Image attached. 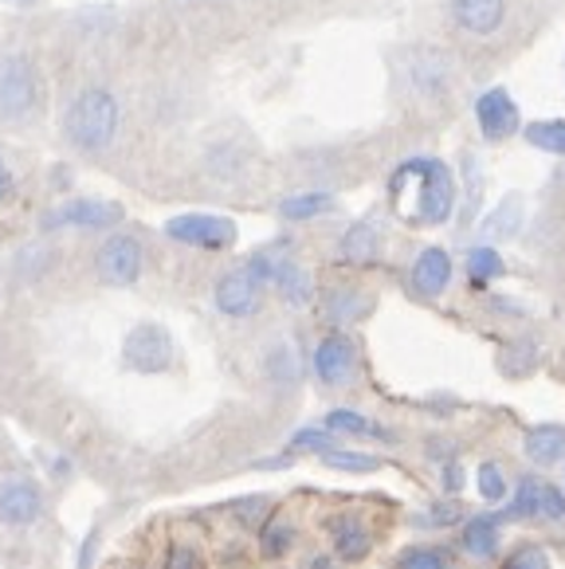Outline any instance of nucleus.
<instances>
[{"label": "nucleus", "instance_id": "nucleus-19", "mask_svg": "<svg viewBox=\"0 0 565 569\" xmlns=\"http://www.w3.org/2000/svg\"><path fill=\"white\" fill-rule=\"evenodd\" d=\"M518 224H523V201L518 197H503L499 209L490 212L487 224H483V236L487 240H507V236L518 232Z\"/></svg>", "mask_w": 565, "mask_h": 569}, {"label": "nucleus", "instance_id": "nucleus-17", "mask_svg": "<svg viewBox=\"0 0 565 569\" xmlns=\"http://www.w3.org/2000/svg\"><path fill=\"white\" fill-rule=\"evenodd\" d=\"M330 535H334V550H338V558L358 561L369 553V530L361 527L354 515H341V519L330 527Z\"/></svg>", "mask_w": 565, "mask_h": 569}, {"label": "nucleus", "instance_id": "nucleus-10", "mask_svg": "<svg viewBox=\"0 0 565 569\" xmlns=\"http://www.w3.org/2000/svg\"><path fill=\"white\" fill-rule=\"evenodd\" d=\"M217 310L228 319H248L259 310V279L248 268L228 271L217 283Z\"/></svg>", "mask_w": 565, "mask_h": 569}, {"label": "nucleus", "instance_id": "nucleus-18", "mask_svg": "<svg viewBox=\"0 0 565 569\" xmlns=\"http://www.w3.org/2000/svg\"><path fill=\"white\" fill-rule=\"evenodd\" d=\"M275 287H279V295L291 302V307H307L310 295H315L310 271H303L299 263H291V260L279 263V271H275Z\"/></svg>", "mask_w": 565, "mask_h": 569}, {"label": "nucleus", "instance_id": "nucleus-31", "mask_svg": "<svg viewBox=\"0 0 565 569\" xmlns=\"http://www.w3.org/2000/svg\"><path fill=\"white\" fill-rule=\"evenodd\" d=\"M503 569H549V553L542 550V546L526 542V546H518L507 561H503Z\"/></svg>", "mask_w": 565, "mask_h": 569}, {"label": "nucleus", "instance_id": "nucleus-13", "mask_svg": "<svg viewBox=\"0 0 565 569\" xmlns=\"http://www.w3.org/2000/svg\"><path fill=\"white\" fill-rule=\"evenodd\" d=\"M122 220V209L115 201H71L48 217V224H71V228H115Z\"/></svg>", "mask_w": 565, "mask_h": 569}, {"label": "nucleus", "instance_id": "nucleus-28", "mask_svg": "<svg viewBox=\"0 0 565 569\" xmlns=\"http://www.w3.org/2000/svg\"><path fill=\"white\" fill-rule=\"evenodd\" d=\"M326 468H338V471H377L381 460L377 456H366V452H346V448H334V452L323 456Z\"/></svg>", "mask_w": 565, "mask_h": 569}, {"label": "nucleus", "instance_id": "nucleus-23", "mask_svg": "<svg viewBox=\"0 0 565 569\" xmlns=\"http://www.w3.org/2000/svg\"><path fill=\"white\" fill-rule=\"evenodd\" d=\"M267 373H271V381H279V386H295L299 381V353H295V346L279 342L271 353H267Z\"/></svg>", "mask_w": 565, "mask_h": 569}, {"label": "nucleus", "instance_id": "nucleus-29", "mask_svg": "<svg viewBox=\"0 0 565 569\" xmlns=\"http://www.w3.org/2000/svg\"><path fill=\"white\" fill-rule=\"evenodd\" d=\"M479 495L487 502H503L507 499V476H503L499 463H479Z\"/></svg>", "mask_w": 565, "mask_h": 569}, {"label": "nucleus", "instance_id": "nucleus-32", "mask_svg": "<svg viewBox=\"0 0 565 569\" xmlns=\"http://www.w3.org/2000/svg\"><path fill=\"white\" fill-rule=\"evenodd\" d=\"M291 448H310V452L326 456L334 452V432L330 428H303V432H295Z\"/></svg>", "mask_w": 565, "mask_h": 569}, {"label": "nucleus", "instance_id": "nucleus-34", "mask_svg": "<svg viewBox=\"0 0 565 569\" xmlns=\"http://www.w3.org/2000/svg\"><path fill=\"white\" fill-rule=\"evenodd\" d=\"M542 515H546V519L565 522V495L557 491L554 483H542Z\"/></svg>", "mask_w": 565, "mask_h": 569}, {"label": "nucleus", "instance_id": "nucleus-14", "mask_svg": "<svg viewBox=\"0 0 565 569\" xmlns=\"http://www.w3.org/2000/svg\"><path fill=\"white\" fill-rule=\"evenodd\" d=\"M523 452L538 468H554L565 460V428L562 425H538L523 436Z\"/></svg>", "mask_w": 565, "mask_h": 569}, {"label": "nucleus", "instance_id": "nucleus-27", "mask_svg": "<svg viewBox=\"0 0 565 569\" xmlns=\"http://www.w3.org/2000/svg\"><path fill=\"white\" fill-rule=\"evenodd\" d=\"M467 271H472L475 283H490V279L503 276V260L495 248H472V256H467Z\"/></svg>", "mask_w": 565, "mask_h": 569}, {"label": "nucleus", "instance_id": "nucleus-37", "mask_svg": "<svg viewBox=\"0 0 565 569\" xmlns=\"http://www.w3.org/2000/svg\"><path fill=\"white\" fill-rule=\"evenodd\" d=\"M459 487H464V468L448 463V468H444V491H459Z\"/></svg>", "mask_w": 565, "mask_h": 569}, {"label": "nucleus", "instance_id": "nucleus-3", "mask_svg": "<svg viewBox=\"0 0 565 569\" xmlns=\"http://www.w3.org/2000/svg\"><path fill=\"white\" fill-rule=\"evenodd\" d=\"M122 358L133 373H166L174 366V338L158 322H141L126 335Z\"/></svg>", "mask_w": 565, "mask_h": 569}, {"label": "nucleus", "instance_id": "nucleus-24", "mask_svg": "<svg viewBox=\"0 0 565 569\" xmlns=\"http://www.w3.org/2000/svg\"><path fill=\"white\" fill-rule=\"evenodd\" d=\"M511 519H534V515H542V479H518V491L515 499H511L507 507Z\"/></svg>", "mask_w": 565, "mask_h": 569}, {"label": "nucleus", "instance_id": "nucleus-8", "mask_svg": "<svg viewBox=\"0 0 565 569\" xmlns=\"http://www.w3.org/2000/svg\"><path fill=\"white\" fill-rule=\"evenodd\" d=\"M475 118H479V130H483L487 142H507L511 134H518V126H523L518 102L511 99V91H503V87L479 94V102H475Z\"/></svg>", "mask_w": 565, "mask_h": 569}, {"label": "nucleus", "instance_id": "nucleus-1", "mask_svg": "<svg viewBox=\"0 0 565 569\" xmlns=\"http://www.w3.org/2000/svg\"><path fill=\"white\" fill-rule=\"evenodd\" d=\"M393 204L413 224H444L456 209V181L452 169L436 158H413L389 177Z\"/></svg>", "mask_w": 565, "mask_h": 569}, {"label": "nucleus", "instance_id": "nucleus-16", "mask_svg": "<svg viewBox=\"0 0 565 569\" xmlns=\"http://www.w3.org/2000/svg\"><path fill=\"white\" fill-rule=\"evenodd\" d=\"M377 251H381V232H377L369 220H361V224H354L346 236H341V260H349V263H374Z\"/></svg>", "mask_w": 565, "mask_h": 569}, {"label": "nucleus", "instance_id": "nucleus-26", "mask_svg": "<svg viewBox=\"0 0 565 569\" xmlns=\"http://www.w3.org/2000/svg\"><path fill=\"white\" fill-rule=\"evenodd\" d=\"M291 542H295V527L287 519H267L264 522V535H259V546H264V553L267 558H279V553H287L291 550Z\"/></svg>", "mask_w": 565, "mask_h": 569}, {"label": "nucleus", "instance_id": "nucleus-22", "mask_svg": "<svg viewBox=\"0 0 565 569\" xmlns=\"http://www.w3.org/2000/svg\"><path fill=\"white\" fill-rule=\"evenodd\" d=\"M334 209V197L330 193H299V197H287V201L279 204V212L287 220H315L323 217V212Z\"/></svg>", "mask_w": 565, "mask_h": 569}, {"label": "nucleus", "instance_id": "nucleus-33", "mask_svg": "<svg viewBox=\"0 0 565 569\" xmlns=\"http://www.w3.org/2000/svg\"><path fill=\"white\" fill-rule=\"evenodd\" d=\"M397 569H448V566H444V553L440 550L416 546V550H408L405 558L397 561Z\"/></svg>", "mask_w": 565, "mask_h": 569}, {"label": "nucleus", "instance_id": "nucleus-25", "mask_svg": "<svg viewBox=\"0 0 565 569\" xmlns=\"http://www.w3.org/2000/svg\"><path fill=\"white\" fill-rule=\"evenodd\" d=\"M326 428H330V432H346V436H389L385 428H377L374 420H366L361 412H349V409L326 412Z\"/></svg>", "mask_w": 565, "mask_h": 569}, {"label": "nucleus", "instance_id": "nucleus-15", "mask_svg": "<svg viewBox=\"0 0 565 569\" xmlns=\"http://www.w3.org/2000/svg\"><path fill=\"white\" fill-rule=\"evenodd\" d=\"M459 546H464V553H472V558H490V553L499 550V522L490 519V515L467 519L464 535H459Z\"/></svg>", "mask_w": 565, "mask_h": 569}, {"label": "nucleus", "instance_id": "nucleus-7", "mask_svg": "<svg viewBox=\"0 0 565 569\" xmlns=\"http://www.w3.org/2000/svg\"><path fill=\"white\" fill-rule=\"evenodd\" d=\"M141 263H146V251H141L138 236H110L99 248V256H95V271H99V279L110 287L138 283Z\"/></svg>", "mask_w": 565, "mask_h": 569}, {"label": "nucleus", "instance_id": "nucleus-21", "mask_svg": "<svg viewBox=\"0 0 565 569\" xmlns=\"http://www.w3.org/2000/svg\"><path fill=\"white\" fill-rule=\"evenodd\" d=\"M369 310V299L361 291H330V299H326V315H330L338 327H346V322H354V319H361Z\"/></svg>", "mask_w": 565, "mask_h": 569}, {"label": "nucleus", "instance_id": "nucleus-2", "mask_svg": "<svg viewBox=\"0 0 565 569\" xmlns=\"http://www.w3.org/2000/svg\"><path fill=\"white\" fill-rule=\"evenodd\" d=\"M63 130L71 138V146H79L87 153H102L118 134V99L110 91H102V87H91V91H83L71 102Z\"/></svg>", "mask_w": 565, "mask_h": 569}, {"label": "nucleus", "instance_id": "nucleus-9", "mask_svg": "<svg viewBox=\"0 0 565 569\" xmlns=\"http://www.w3.org/2000/svg\"><path fill=\"white\" fill-rule=\"evenodd\" d=\"M354 366H358V350H354V342H349L346 335H330L318 342L315 373L323 386H330V389L346 386L349 377H354Z\"/></svg>", "mask_w": 565, "mask_h": 569}, {"label": "nucleus", "instance_id": "nucleus-36", "mask_svg": "<svg viewBox=\"0 0 565 569\" xmlns=\"http://www.w3.org/2000/svg\"><path fill=\"white\" fill-rule=\"evenodd\" d=\"M428 519H433L436 527H448V522L459 519V507H456V502H440V507H433V511H428Z\"/></svg>", "mask_w": 565, "mask_h": 569}, {"label": "nucleus", "instance_id": "nucleus-6", "mask_svg": "<svg viewBox=\"0 0 565 569\" xmlns=\"http://www.w3.org/2000/svg\"><path fill=\"white\" fill-rule=\"evenodd\" d=\"M166 236L177 243H189V248H232L236 243V224L225 217H208V212H185V217H174L166 224Z\"/></svg>", "mask_w": 565, "mask_h": 569}, {"label": "nucleus", "instance_id": "nucleus-12", "mask_svg": "<svg viewBox=\"0 0 565 569\" xmlns=\"http://www.w3.org/2000/svg\"><path fill=\"white\" fill-rule=\"evenodd\" d=\"M452 17L464 32L472 36H490L503 28L507 17V0H452Z\"/></svg>", "mask_w": 565, "mask_h": 569}, {"label": "nucleus", "instance_id": "nucleus-30", "mask_svg": "<svg viewBox=\"0 0 565 569\" xmlns=\"http://www.w3.org/2000/svg\"><path fill=\"white\" fill-rule=\"evenodd\" d=\"M534 346L531 342H511L507 350H503V369H507L511 377H518V373H531L534 369Z\"/></svg>", "mask_w": 565, "mask_h": 569}, {"label": "nucleus", "instance_id": "nucleus-35", "mask_svg": "<svg viewBox=\"0 0 565 569\" xmlns=\"http://www.w3.org/2000/svg\"><path fill=\"white\" fill-rule=\"evenodd\" d=\"M166 569H197V553H192V546H169Z\"/></svg>", "mask_w": 565, "mask_h": 569}, {"label": "nucleus", "instance_id": "nucleus-11", "mask_svg": "<svg viewBox=\"0 0 565 569\" xmlns=\"http://www.w3.org/2000/svg\"><path fill=\"white\" fill-rule=\"evenodd\" d=\"M413 291L420 295V299H440L444 291H448L452 283V260L444 248H424L420 256H416L413 263Z\"/></svg>", "mask_w": 565, "mask_h": 569}, {"label": "nucleus", "instance_id": "nucleus-4", "mask_svg": "<svg viewBox=\"0 0 565 569\" xmlns=\"http://www.w3.org/2000/svg\"><path fill=\"white\" fill-rule=\"evenodd\" d=\"M36 107V71L24 56L0 59V122H20Z\"/></svg>", "mask_w": 565, "mask_h": 569}, {"label": "nucleus", "instance_id": "nucleus-20", "mask_svg": "<svg viewBox=\"0 0 565 569\" xmlns=\"http://www.w3.org/2000/svg\"><path fill=\"white\" fill-rule=\"evenodd\" d=\"M526 142L542 153L565 158V118H542V122H531L526 126Z\"/></svg>", "mask_w": 565, "mask_h": 569}, {"label": "nucleus", "instance_id": "nucleus-38", "mask_svg": "<svg viewBox=\"0 0 565 569\" xmlns=\"http://www.w3.org/2000/svg\"><path fill=\"white\" fill-rule=\"evenodd\" d=\"M9 189H12V177H9V169L0 166V201H4V197H9Z\"/></svg>", "mask_w": 565, "mask_h": 569}, {"label": "nucleus", "instance_id": "nucleus-5", "mask_svg": "<svg viewBox=\"0 0 565 569\" xmlns=\"http://www.w3.org/2000/svg\"><path fill=\"white\" fill-rule=\"evenodd\" d=\"M48 511L43 491L24 476H0V522L12 530L36 527Z\"/></svg>", "mask_w": 565, "mask_h": 569}]
</instances>
